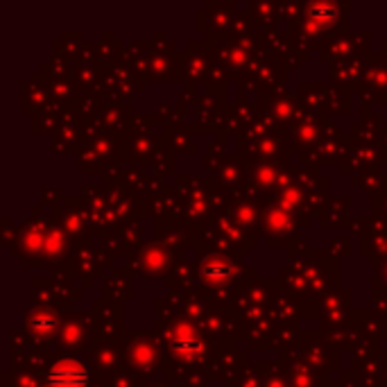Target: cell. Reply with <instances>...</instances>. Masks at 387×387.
I'll return each instance as SVG.
<instances>
[{
  "label": "cell",
  "instance_id": "6da1fadb",
  "mask_svg": "<svg viewBox=\"0 0 387 387\" xmlns=\"http://www.w3.org/2000/svg\"><path fill=\"white\" fill-rule=\"evenodd\" d=\"M48 383H50V387H86L88 371L84 364H79V362L62 360L50 369Z\"/></svg>",
  "mask_w": 387,
  "mask_h": 387
},
{
  "label": "cell",
  "instance_id": "7a4b0ae2",
  "mask_svg": "<svg viewBox=\"0 0 387 387\" xmlns=\"http://www.w3.org/2000/svg\"><path fill=\"white\" fill-rule=\"evenodd\" d=\"M336 12H338L336 5H312V7H310V14H312V16H315V18H322V21H324V18H331Z\"/></svg>",
  "mask_w": 387,
  "mask_h": 387
},
{
  "label": "cell",
  "instance_id": "3957f363",
  "mask_svg": "<svg viewBox=\"0 0 387 387\" xmlns=\"http://www.w3.org/2000/svg\"><path fill=\"white\" fill-rule=\"evenodd\" d=\"M32 326H34V329H39V331H50L52 326H55V319H52L48 312H41V315H36L32 319Z\"/></svg>",
  "mask_w": 387,
  "mask_h": 387
},
{
  "label": "cell",
  "instance_id": "277c9868",
  "mask_svg": "<svg viewBox=\"0 0 387 387\" xmlns=\"http://www.w3.org/2000/svg\"><path fill=\"white\" fill-rule=\"evenodd\" d=\"M213 270L215 272H206V277H227V274H229L227 267H222V265H215Z\"/></svg>",
  "mask_w": 387,
  "mask_h": 387
}]
</instances>
